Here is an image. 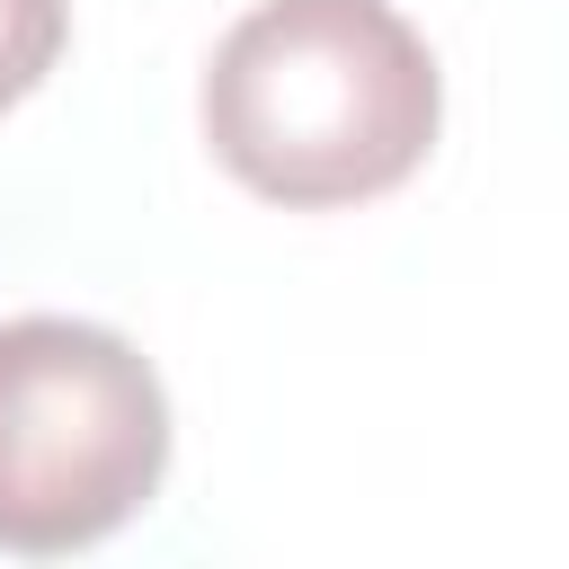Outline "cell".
<instances>
[{"mask_svg": "<svg viewBox=\"0 0 569 569\" xmlns=\"http://www.w3.org/2000/svg\"><path fill=\"white\" fill-rule=\"evenodd\" d=\"M196 124L249 196L338 213L427 169L445 71L391 0H258L204 53Z\"/></svg>", "mask_w": 569, "mask_h": 569, "instance_id": "cell-1", "label": "cell"}, {"mask_svg": "<svg viewBox=\"0 0 569 569\" xmlns=\"http://www.w3.org/2000/svg\"><path fill=\"white\" fill-rule=\"evenodd\" d=\"M71 44V0H0V116L53 80Z\"/></svg>", "mask_w": 569, "mask_h": 569, "instance_id": "cell-3", "label": "cell"}, {"mask_svg": "<svg viewBox=\"0 0 569 569\" xmlns=\"http://www.w3.org/2000/svg\"><path fill=\"white\" fill-rule=\"evenodd\" d=\"M169 480V382L71 311L0 320V551L62 560L124 533Z\"/></svg>", "mask_w": 569, "mask_h": 569, "instance_id": "cell-2", "label": "cell"}]
</instances>
